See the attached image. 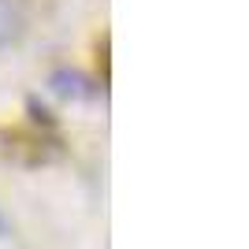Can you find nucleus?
Listing matches in <instances>:
<instances>
[{"label": "nucleus", "mask_w": 249, "mask_h": 249, "mask_svg": "<svg viewBox=\"0 0 249 249\" xmlns=\"http://www.w3.org/2000/svg\"><path fill=\"white\" fill-rule=\"evenodd\" d=\"M0 234H4V219H0Z\"/></svg>", "instance_id": "2"}, {"label": "nucleus", "mask_w": 249, "mask_h": 249, "mask_svg": "<svg viewBox=\"0 0 249 249\" xmlns=\"http://www.w3.org/2000/svg\"><path fill=\"white\" fill-rule=\"evenodd\" d=\"M22 30V11L15 0H0V49L11 45Z\"/></svg>", "instance_id": "1"}]
</instances>
